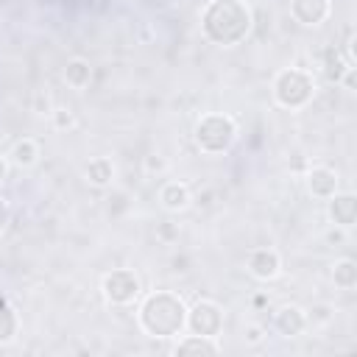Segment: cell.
<instances>
[{
	"label": "cell",
	"mask_w": 357,
	"mask_h": 357,
	"mask_svg": "<svg viewBox=\"0 0 357 357\" xmlns=\"http://www.w3.org/2000/svg\"><path fill=\"white\" fill-rule=\"evenodd\" d=\"M248 340H251V343H257V340H259V329H257V326H254V329H248Z\"/></svg>",
	"instance_id": "603a6c76"
},
{
	"label": "cell",
	"mask_w": 357,
	"mask_h": 357,
	"mask_svg": "<svg viewBox=\"0 0 357 357\" xmlns=\"http://www.w3.org/2000/svg\"><path fill=\"white\" fill-rule=\"evenodd\" d=\"M8 220H11V206H8V201L0 195V231L8 226Z\"/></svg>",
	"instance_id": "ffe728a7"
},
{
	"label": "cell",
	"mask_w": 357,
	"mask_h": 357,
	"mask_svg": "<svg viewBox=\"0 0 357 357\" xmlns=\"http://www.w3.org/2000/svg\"><path fill=\"white\" fill-rule=\"evenodd\" d=\"M84 176H86V181H89L92 187H106V184L114 178V165H112V159H106V156H95V159L86 162Z\"/></svg>",
	"instance_id": "4fadbf2b"
},
{
	"label": "cell",
	"mask_w": 357,
	"mask_h": 357,
	"mask_svg": "<svg viewBox=\"0 0 357 357\" xmlns=\"http://www.w3.org/2000/svg\"><path fill=\"white\" fill-rule=\"evenodd\" d=\"M349 67H354V64L343 61V56H340L335 47H329V50L324 53V73H326V78H329L332 84H340V78L346 75Z\"/></svg>",
	"instance_id": "ac0fdd59"
},
{
	"label": "cell",
	"mask_w": 357,
	"mask_h": 357,
	"mask_svg": "<svg viewBox=\"0 0 357 357\" xmlns=\"http://www.w3.org/2000/svg\"><path fill=\"white\" fill-rule=\"evenodd\" d=\"M332 279H335L337 287L351 290V287L357 284V265H354V259H340V262H335V268H332Z\"/></svg>",
	"instance_id": "d6986e66"
},
{
	"label": "cell",
	"mask_w": 357,
	"mask_h": 357,
	"mask_svg": "<svg viewBox=\"0 0 357 357\" xmlns=\"http://www.w3.org/2000/svg\"><path fill=\"white\" fill-rule=\"evenodd\" d=\"M315 95V81L310 73L298 70V67H287L279 70L273 78V98L279 106L284 109H301L312 100Z\"/></svg>",
	"instance_id": "277c9868"
},
{
	"label": "cell",
	"mask_w": 357,
	"mask_h": 357,
	"mask_svg": "<svg viewBox=\"0 0 357 357\" xmlns=\"http://www.w3.org/2000/svg\"><path fill=\"white\" fill-rule=\"evenodd\" d=\"M64 81L73 89H86L92 81V64L86 59H70L64 67Z\"/></svg>",
	"instance_id": "5bb4252c"
},
{
	"label": "cell",
	"mask_w": 357,
	"mask_h": 357,
	"mask_svg": "<svg viewBox=\"0 0 357 357\" xmlns=\"http://www.w3.org/2000/svg\"><path fill=\"white\" fill-rule=\"evenodd\" d=\"M100 290H103L106 301H112V304H117V307H126V304H131V301L139 296V279H137L134 271L117 268V271H112V273L103 276Z\"/></svg>",
	"instance_id": "5b68a950"
},
{
	"label": "cell",
	"mask_w": 357,
	"mask_h": 357,
	"mask_svg": "<svg viewBox=\"0 0 357 357\" xmlns=\"http://www.w3.org/2000/svg\"><path fill=\"white\" fill-rule=\"evenodd\" d=\"M218 343L215 337H204V335H187L184 340H178L176 354H218Z\"/></svg>",
	"instance_id": "2e32d148"
},
{
	"label": "cell",
	"mask_w": 357,
	"mask_h": 357,
	"mask_svg": "<svg viewBox=\"0 0 357 357\" xmlns=\"http://www.w3.org/2000/svg\"><path fill=\"white\" fill-rule=\"evenodd\" d=\"M201 31L212 45H240L251 33V8L243 0H209L201 11Z\"/></svg>",
	"instance_id": "6da1fadb"
},
{
	"label": "cell",
	"mask_w": 357,
	"mask_h": 357,
	"mask_svg": "<svg viewBox=\"0 0 357 357\" xmlns=\"http://www.w3.org/2000/svg\"><path fill=\"white\" fill-rule=\"evenodd\" d=\"M53 117H56V126H59V128L73 126V114H70L67 109H56V112H53Z\"/></svg>",
	"instance_id": "44dd1931"
},
{
	"label": "cell",
	"mask_w": 357,
	"mask_h": 357,
	"mask_svg": "<svg viewBox=\"0 0 357 357\" xmlns=\"http://www.w3.org/2000/svg\"><path fill=\"white\" fill-rule=\"evenodd\" d=\"M187 329L192 335H204V337H218L220 329H223V310L209 301V298H201L195 301L190 310H187Z\"/></svg>",
	"instance_id": "8992f818"
},
{
	"label": "cell",
	"mask_w": 357,
	"mask_h": 357,
	"mask_svg": "<svg viewBox=\"0 0 357 357\" xmlns=\"http://www.w3.org/2000/svg\"><path fill=\"white\" fill-rule=\"evenodd\" d=\"M337 173L332 167H312L307 173V190L315 198H332L337 192Z\"/></svg>",
	"instance_id": "8fae6325"
},
{
	"label": "cell",
	"mask_w": 357,
	"mask_h": 357,
	"mask_svg": "<svg viewBox=\"0 0 357 357\" xmlns=\"http://www.w3.org/2000/svg\"><path fill=\"white\" fill-rule=\"evenodd\" d=\"M6 176H8V162H6V156H0V184L6 181Z\"/></svg>",
	"instance_id": "7402d4cb"
},
{
	"label": "cell",
	"mask_w": 357,
	"mask_h": 357,
	"mask_svg": "<svg viewBox=\"0 0 357 357\" xmlns=\"http://www.w3.org/2000/svg\"><path fill=\"white\" fill-rule=\"evenodd\" d=\"M11 165H17V167H31V165H36V159H39V145L33 142V139H20V142H14V148H11Z\"/></svg>",
	"instance_id": "e0dca14e"
},
{
	"label": "cell",
	"mask_w": 357,
	"mask_h": 357,
	"mask_svg": "<svg viewBox=\"0 0 357 357\" xmlns=\"http://www.w3.org/2000/svg\"><path fill=\"white\" fill-rule=\"evenodd\" d=\"M329 0H290V14L301 25H321L329 17Z\"/></svg>",
	"instance_id": "30bf717a"
},
{
	"label": "cell",
	"mask_w": 357,
	"mask_h": 357,
	"mask_svg": "<svg viewBox=\"0 0 357 357\" xmlns=\"http://www.w3.org/2000/svg\"><path fill=\"white\" fill-rule=\"evenodd\" d=\"M159 201H162V206L165 209H170V212H181V209H187L190 206V187L184 184V181H167L162 190H159Z\"/></svg>",
	"instance_id": "7c38bea8"
},
{
	"label": "cell",
	"mask_w": 357,
	"mask_h": 357,
	"mask_svg": "<svg viewBox=\"0 0 357 357\" xmlns=\"http://www.w3.org/2000/svg\"><path fill=\"white\" fill-rule=\"evenodd\" d=\"M245 265H248L251 276L265 279V282H268V279H276L279 271H282V259H279V254H276L273 248H254V251L248 254Z\"/></svg>",
	"instance_id": "52a82bcc"
},
{
	"label": "cell",
	"mask_w": 357,
	"mask_h": 357,
	"mask_svg": "<svg viewBox=\"0 0 357 357\" xmlns=\"http://www.w3.org/2000/svg\"><path fill=\"white\" fill-rule=\"evenodd\" d=\"M329 201V218L340 229H351L357 220V198L351 192H335Z\"/></svg>",
	"instance_id": "ba28073f"
},
{
	"label": "cell",
	"mask_w": 357,
	"mask_h": 357,
	"mask_svg": "<svg viewBox=\"0 0 357 357\" xmlns=\"http://www.w3.org/2000/svg\"><path fill=\"white\" fill-rule=\"evenodd\" d=\"M237 139V123L229 114H204L195 126V145L204 153H226Z\"/></svg>",
	"instance_id": "3957f363"
},
{
	"label": "cell",
	"mask_w": 357,
	"mask_h": 357,
	"mask_svg": "<svg viewBox=\"0 0 357 357\" xmlns=\"http://www.w3.org/2000/svg\"><path fill=\"white\" fill-rule=\"evenodd\" d=\"M273 329H276L282 337H296V335H301V332L307 329V315H304V310L296 307V304L282 307V310L273 315Z\"/></svg>",
	"instance_id": "9c48e42d"
},
{
	"label": "cell",
	"mask_w": 357,
	"mask_h": 357,
	"mask_svg": "<svg viewBox=\"0 0 357 357\" xmlns=\"http://www.w3.org/2000/svg\"><path fill=\"white\" fill-rule=\"evenodd\" d=\"M139 326L151 337H173L187 326V304L170 290H156L139 304Z\"/></svg>",
	"instance_id": "7a4b0ae2"
},
{
	"label": "cell",
	"mask_w": 357,
	"mask_h": 357,
	"mask_svg": "<svg viewBox=\"0 0 357 357\" xmlns=\"http://www.w3.org/2000/svg\"><path fill=\"white\" fill-rule=\"evenodd\" d=\"M20 332V318H17V310L8 304V298L0 296V346L11 343Z\"/></svg>",
	"instance_id": "9a60e30c"
}]
</instances>
